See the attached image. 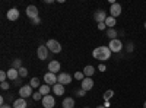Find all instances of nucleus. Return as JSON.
Instances as JSON below:
<instances>
[{"mask_svg":"<svg viewBox=\"0 0 146 108\" xmlns=\"http://www.w3.org/2000/svg\"><path fill=\"white\" fill-rule=\"evenodd\" d=\"M27 99H23V98H18L13 101V108H27Z\"/></svg>","mask_w":146,"mask_h":108,"instance_id":"nucleus-16","label":"nucleus"},{"mask_svg":"<svg viewBox=\"0 0 146 108\" xmlns=\"http://www.w3.org/2000/svg\"><path fill=\"white\" fill-rule=\"evenodd\" d=\"M7 79V72H0V82H6Z\"/></svg>","mask_w":146,"mask_h":108,"instance_id":"nucleus-30","label":"nucleus"},{"mask_svg":"<svg viewBox=\"0 0 146 108\" xmlns=\"http://www.w3.org/2000/svg\"><path fill=\"white\" fill-rule=\"evenodd\" d=\"M108 16H107V13L104 10H96L95 13H94V19L98 22V23H102V22H105V19H107Z\"/></svg>","mask_w":146,"mask_h":108,"instance_id":"nucleus-12","label":"nucleus"},{"mask_svg":"<svg viewBox=\"0 0 146 108\" xmlns=\"http://www.w3.org/2000/svg\"><path fill=\"white\" fill-rule=\"evenodd\" d=\"M96 108H105L104 105H98V107H96Z\"/></svg>","mask_w":146,"mask_h":108,"instance_id":"nucleus-38","label":"nucleus"},{"mask_svg":"<svg viewBox=\"0 0 146 108\" xmlns=\"http://www.w3.org/2000/svg\"><path fill=\"white\" fill-rule=\"evenodd\" d=\"M50 91H51V88H50V85H41L40 86V93L42 95V97H45V95H50Z\"/></svg>","mask_w":146,"mask_h":108,"instance_id":"nucleus-21","label":"nucleus"},{"mask_svg":"<svg viewBox=\"0 0 146 108\" xmlns=\"http://www.w3.org/2000/svg\"><path fill=\"white\" fill-rule=\"evenodd\" d=\"M98 70H100V72H105V70H107V67H105V64H102V63H101V64L98 66Z\"/></svg>","mask_w":146,"mask_h":108,"instance_id":"nucleus-34","label":"nucleus"},{"mask_svg":"<svg viewBox=\"0 0 146 108\" xmlns=\"http://www.w3.org/2000/svg\"><path fill=\"white\" fill-rule=\"evenodd\" d=\"M56 105V99L53 95H45V97H42V107L44 108H53Z\"/></svg>","mask_w":146,"mask_h":108,"instance_id":"nucleus-6","label":"nucleus"},{"mask_svg":"<svg viewBox=\"0 0 146 108\" xmlns=\"http://www.w3.org/2000/svg\"><path fill=\"white\" fill-rule=\"evenodd\" d=\"M145 28H146V22H145Z\"/></svg>","mask_w":146,"mask_h":108,"instance_id":"nucleus-40","label":"nucleus"},{"mask_svg":"<svg viewBox=\"0 0 146 108\" xmlns=\"http://www.w3.org/2000/svg\"><path fill=\"white\" fill-rule=\"evenodd\" d=\"M127 45H129V48H127V50H129V51H133V44H131V42H129Z\"/></svg>","mask_w":146,"mask_h":108,"instance_id":"nucleus-35","label":"nucleus"},{"mask_svg":"<svg viewBox=\"0 0 146 108\" xmlns=\"http://www.w3.org/2000/svg\"><path fill=\"white\" fill-rule=\"evenodd\" d=\"M57 79H58V83L60 85H69V83L72 82V76L69 75V73H64V72H62V73H58V76H57Z\"/></svg>","mask_w":146,"mask_h":108,"instance_id":"nucleus-7","label":"nucleus"},{"mask_svg":"<svg viewBox=\"0 0 146 108\" xmlns=\"http://www.w3.org/2000/svg\"><path fill=\"white\" fill-rule=\"evenodd\" d=\"M21 67H22V60H21V58L13 60V63H12V69H16V70H19Z\"/></svg>","mask_w":146,"mask_h":108,"instance_id":"nucleus-24","label":"nucleus"},{"mask_svg":"<svg viewBox=\"0 0 146 108\" xmlns=\"http://www.w3.org/2000/svg\"><path fill=\"white\" fill-rule=\"evenodd\" d=\"M0 108H13V107H10V105H6V104H5V105H2Z\"/></svg>","mask_w":146,"mask_h":108,"instance_id":"nucleus-37","label":"nucleus"},{"mask_svg":"<svg viewBox=\"0 0 146 108\" xmlns=\"http://www.w3.org/2000/svg\"><path fill=\"white\" fill-rule=\"evenodd\" d=\"M48 51H50V50L47 48V45H40L38 50H36V56H38L40 60H45L48 57Z\"/></svg>","mask_w":146,"mask_h":108,"instance_id":"nucleus-9","label":"nucleus"},{"mask_svg":"<svg viewBox=\"0 0 146 108\" xmlns=\"http://www.w3.org/2000/svg\"><path fill=\"white\" fill-rule=\"evenodd\" d=\"M107 28V25H105V22H102V23H98V29L100 31H104Z\"/></svg>","mask_w":146,"mask_h":108,"instance_id":"nucleus-31","label":"nucleus"},{"mask_svg":"<svg viewBox=\"0 0 146 108\" xmlns=\"http://www.w3.org/2000/svg\"><path fill=\"white\" fill-rule=\"evenodd\" d=\"M110 13H111L113 18L120 16V15H121V5H118V3L111 5V7H110Z\"/></svg>","mask_w":146,"mask_h":108,"instance_id":"nucleus-13","label":"nucleus"},{"mask_svg":"<svg viewBox=\"0 0 146 108\" xmlns=\"http://www.w3.org/2000/svg\"><path fill=\"white\" fill-rule=\"evenodd\" d=\"M143 108H146V101H145V102H143Z\"/></svg>","mask_w":146,"mask_h":108,"instance_id":"nucleus-39","label":"nucleus"},{"mask_svg":"<svg viewBox=\"0 0 146 108\" xmlns=\"http://www.w3.org/2000/svg\"><path fill=\"white\" fill-rule=\"evenodd\" d=\"M32 98H34V101H42V95L40 92H34L32 93Z\"/></svg>","mask_w":146,"mask_h":108,"instance_id":"nucleus-27","label":"nucleus"},{"mask_svg":"<svg viewBox=\"0 0 146 108\" xmlns=\"http://www.w3.org/2000/svg\"><path fill=\"white\" fill-rule=\"evenodd\" d=\"M113 97H114V91H113V89L105 91V93H104V99H105V101H110Z\"/></svg>","mask_w":146,"mask_h":108,"instance_id":"nucleus-25","label":"nucleus"},{"mask_svg":"<svg viewBox=\"0 0 146 108\" xmlns=\"http://www.w3.org/2000/svg\"><path fill=\"white\" fill-rule=\"evenodd\" d=\"M104 107L108 108V107H110V101H105V102H104Z\"/></svg>","mask_w":146,"mask_h":108,"instance_id":"nucleus-36","label":"nucleus"},{"mask_svg":"<svg viewBox=\"0 0 146 108\" xmlns=\"http://www.w3.org/2000/svg\"><path fill=\"white\" fill-rule=\"evenodd\" d=\"M117 35H118V32L114 28H108L107 29V37L110 38V41H111V40H117Z\"/></svg>","mask_w":146,"mask_h":108,"instance_id":"nucleus-20","label":"nucleus"},{"mask_svg":"<svg viewBox=\"0 0 146 108\" xmlns=\"http://www.w3.org/2000/svg\"><path fill=\"white\" fill-rule=\"evenodd\" d=\"M94 72H95V67L91 66V64H88V66L83 67V75H85V78H92Z\"/></svg>","mask_w":146,"mask_h":108,"instance_id":"nucleus-17","label":"nucleus"},{"mask_svg":"<svg viewBox=\"0 0 146 108\" xmlns=\"http://www.w3.org/2000/svg\"><path fill=\"white\" fill-rule=\"evenodd\" d=\"M110 50H111V53H120L121 50H123V42H121L118 38L117 40H111L108 44Z\"/></svg>","mask_w":146,"mask_h":108,"instance_id":"nucleus-3","label":"nucleus"},{"mask_svg":"<svg viewBox=\"0 0 146 108\" xmlns=\"http://www.w3.org/2000/svg\"><path fill=\"white\" fill-rule=\"evenodd\" d=\"M0 88H2L3 91H7L9 88H10V83L6 80V82H2V83H0Z\"/></svg>","mask_w":146,"mask_h":108,"instance_id":"nucleus-29","label":"nucleus"},{"mask_svg":"<svg viewBox=\"0 0 146 108\" xmlns=\"http://www.w3.org/2000/svg\"><path fill=\"white\" fill-rule=\"evenodd\" d=\"M29 86H31V88H38V89H40V86H41L40 79H38V78H32L31 82H29Z\"/></svg>","mask_w":146,"mask_h":108,"instance_id":"nucleus-23","label":"nucleus"},{"mask_svg":"<svg viewBox=\"0 0 146 108\" xmlns=\"http://www.w3.org/2000/svg\"><path fill=\"white\" fill-rule=\"evenodd\" d=\"M47 48L50 50L51 53H54V54H58L60 51H62V45H60V42L58 41H56V40H50V41H47Z\"/></svg>","mask_w":146,"mask_h":108,"instance_id":"nucleus-2","label":"nucleus"},{"mask_svg":"<svg viewBox=\"0 0 146 108\" xmlns=\"http://www.w3.org/2000/svg\"><path fill=\"white\" fill-rule=\"evenodd\" d=\"M80 85H82V89L83 91H91L94 88V80H92V78H85L80 82Z\"/></svg>","mask_w":146,"mask_h":108,"instance_id":"nucleus-10","label":"nucleus"},{"mask_svg":"<svg viewBox=\"0 0 146 108\" xmlns=\"http://www.w3.org/2000/svg\"><path fill=\"white\" fill-rule=\"evenodd\" d=\"M53 92L57 95V97H62V95L64 93V86L60 85V83H56V85L53 86Z\"/></svg>","mask_w":146,"mask_h":108,"instance_id":"nucleus-18","label":"nucleus"},{"mask_svg":"<svg viewBox=\"0 0 146 108\" xmlns=\"http://www.w3.org/2000/svg\"><path fill=\"white\" fill-rule=\"evenodd\" d=\"M62 105H63V108H73L75 107V99L73 98H64Z\"/></svg>","mask_w":146,"mask_h":108,"instance_id":"nucleus-19","label":"nucleus"},{"mask_svg":"<svg viewBox=\"0 0 146 108\" xmlns=\"http://www.w3.org/2000/svg\"><path fill=\"white\" fill-rule=\"evenodd\" d=\"M75 78L79 80V82H82L83 79H85V75H83V72H76L75 73Z\"/></svg>","mask_w":146,"mask_h":108,"instance_id":"nucleus-28","label":"nucleus"},{"mask_svg":"<svg viewBox=\"0 0 146 108\" xmlns=\"http://www.w3.org/2000/svg\"><path fill=\"white\" fill-rule=\"evenodd\" d=\"M60 69H62V64L57 60H53V62L48 63V72H51V73H58Z\"/></svg>","mask_w":146,"mask_h":108,"instance_id":"nucleus-11","label":"nucleus"},{"mask_svg":"<svg viewBox=\"0 0 146 108\" xmlns=\"http://www.w3.org/2000/svg\"><path fill=\"white\" fill-rule=\"evenodd\" d=\"M6 16H7V19H9V21H16V19L19 18V10H18L16 7H12V9H9V10H7Z\"/></svg>","mask_w":146,"mask_h":108,"instance_id":"nucleus-14","label":"nucleus"},{"mask_svg":"<svg viewBox=\"0 0 146 108\" xmlns=\"http://www.w3.org/2000/svg\"><path fill=\"white\" fill-rule=\"evenodd\" d=\"M34 92H32V88L29 86V85H25V86H21L19 88V98H28V97H31Z\"/></svg>","mask_w":146,"mask_h":108,"instance_id":"nucleus-5","label":"nucleus"},{"mask_svg":"<svg viewBox=\"0 0 146 108\" xmlns=\"http://www.w3.org/2000/svg\"><path fill=\"white\" fill-rule=\"evenodd\" d=\"M27 16L32 21V19H35V18H38V7L36 6H34V5H29L28 7H27Z\"/></svg>","mask_w":146,"mask_h":108,"instance_id":"nucleus-8","label":"nucleus"},{"mask_svg":"<svg viewBox=\"0 0 146 108\" xmlns=\"http://www.w3.org/2000/svg\"><path fill=\"white\" fill-rule=\"evenodd\" d=\"M32 23H34V25H38V23H41V18L38 16V18H35V19H32Z\"/></svg>","mask_w":146,"mask_h":108,"instance_id":"nucleus-32","label":"nucleus"},{"mask_svg":"<svg viewBox=\"0 0 146 108\" xmlns=\"http://www.w3.org/2000/svg\"><path fill=\"white\" fill-rule=\"evenodd\" d=\"M86 108H89V107H86Z\"/></svg>","mask_w":146,"mask_h":108,"instance_id":"nucleus-41","label":"nucleus"},{"mask_svg":"<svg viewBox=\"0 0 146 108\" xmlns=\"http://www.w3.org/2000/svg\"><path fill=\"white\" fill-rule=\"evenodd\" d=\"M18 78H19V70H16V69H9L7 70V79L16 80Z\"/></svg>","mask_w":146,"mask_h":108,"instance_id":"nucleus-15","label":"nucleus"},{"mask_svg":"<svg viewBox=\"0 0 146 108\" xmlns=\"http://www.w3.org/2000/svg\"><path fill=\"white\" fill-rule=\"evenodd\" d=\"M115 23H117V22H115V18H113L111 15H110V16L105 19V25H107L108 28H114Z\"/></svg>","mask_w":146,"mask_h":108,"instance_id":"nucleus-22","label":"nucleus"},{"mask_svg":"<svg viewBox=\"0 0 146 108\" xmlns=\"http://www.w3.org/2000/svg\"><path fill=\"white\" fill-rule=\"evenodd\" d=\"M44 80H45V85H56V83H58V79L56 76V73H51V72H47V73L44 75Z\"/></svg>","mask_w":146,"mask_h":108,"instance_id":"nucleus-4","label":"nucleus"},{"mask_svg":"<svg viewBox=\"0 0 146 108\" xmlns=\"http://www.w3.org/2000/svg\"><path fill=\"white\" fill-rule=\"evenodd\" d=\"M19 76H21V78H27V76H28V69L22 66V67L19 69Z\"/></svg>","mask_w":146,"mask_h":108,"instance_id":"nucleus-26","label":"nucleus"},{"mask_svg":"<svg viewBox=\"0 0 146 108\" xmlns=\"http://www.w3.org/2000/svg\"><path fill=\"white\" fill-rule=\"evenodd\" d=\"M92 57L95 60H100V62H105L111 57V50H110V47L107 45H102V47H96V48L92 51Z\"/></svg>","mask_w":146,"mask_h":108,"instance_id":"nucleus-1","label":"nucleus"},{"mask_svg":"<svg viewBox=\"0 0 146 108\" xmlns=\"http://www.w3.org/2000/svg\"><path fill=\"white\" fill-rule=\"evenodd\" d=\"M78 97H85V95H86V91H83V89H80V91H78Z\"/></svg>","mask_w":146,"mask_h":108,"instance_id":"nucleus-33","label":"nucleus"}]
</instances>
